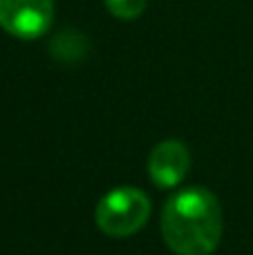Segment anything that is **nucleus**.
I'll use <instances>...</instances> for the list:
<instances>
[{"label":"nucleus","instance_id":"obj_1","mask_svg":"<svg viewBox=\"0 0 253 255\" xmlns=\"http://www.w3.org/2000/svg\"><path fill=\"white\" fill-rule=\"evenodd\" d=\"M161 238L175 255H211L222 240L220 202L204 186H188L166 199L161 208Z\"/></svg>","mask_w":253,"mask_h":255},{"label":"nucleus","instance_id":"obj_2","mask_svg":"<svg viewBox=\"0 0 253 255\" xmlns=\"http://www.w3.org/2000/svg\"><path fill=\"white\" fill-rule=\"evenodd\" d=\"M152 213V204L143 190L134 186H119L106 193L97 204L94 220L108 238H130L146 226Z\"/></svg>","mask_w":253,"mask_h":255},{"label":"nucleus","instance_id":"obj_3","mask_svg":"<svg viewBox=\"0 0 253 255\" xmlns=\"http://www.w3.org/2000/svg\"><path fill=\"white\" fill-rule=\"evenodd\" d=\"M54 20V0H0V27L20 40L47 34Z\"/></svg>","mask_w":253,"mask_h":255},{"label":"nucleus","instance_id":"obj_4","mask_svg":"<svg viewBox=\"0 0 253 255\" xmlns=\"http://www.w3.org/2000/svg\"><path fill=\"white\" fill-rule=\"evenodd\" d=\"M191 170V150L177 139H166L150 150L148 175L157 188H175L186 179Z\"/></svg>","mask_w":253,"mask_h":255},{"label":"nucleus","instance_id":"obj_5","mask_svg":"<svg viewBox=\"0 0 253 255\" xmlns=\"http://www.w3.org/2000/svg\"><path fill=\"white\" fill-rule=\"evenodd\" d=\"M52 54L61 61H79L85 54V38L79 31H63L52 43Z\"/></svg>","mask_w":253,"mask_h":255},{"label":"nucleus","instance_id":"obj_6","mask_svg":"<svg viewBox=\"0 0 253 255\" xmlns=\"http://www.w3.org/2000/svg\"><path fill=\"white\" fill-rule=\"evenodd\" d=\"M148 0H106L108 11L119 20H134L143 13Z\"/></svg>","mask_w":253,"mask_h":255}]
</instances>
